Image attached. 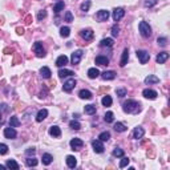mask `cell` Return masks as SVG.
I'll return each mask as SVG.
<instances>
[{
  "mask_svg": "<svg viewBox=\"0 0 170 170\" xmlns=\"http://www.w3.org/2000/svg\"><path fill=\"white\" fill-rule=\"evenodd\" d=\"M169 59V53L167 52H161V53L157 55V59H155V61H157L158 64H164L165 61Z\"/></svg>",
  "mask_w": 170,
  "mask_h": 170,
  "instance_id": "obj_16",
  "label": "cell"
},
{
  "mask_svg": "<svg viewBox=\"0 0 170 170\" xmlns=\"http://www.w3.org/2000/svg\"><path fill=\"white\" fill-rule=\"evenodd\" d=\"M98 76H100V70H98L97 68H91V69H88L89 79H97Z\"/></svg>",
  "mask_w": 170,
  "mask_h": 170,
  "instance_id": "obj_22",
  "label": "cell"
},
{
  "mask_svg": "<svg viewBox=\"0 0 170 170\" xmlns=\"http://www.w3.org/2000/svg\"><path fill=\"white\" fill-rule=\"evenodd\" d=\"M6 166L8 167V169H12V170H19V164H17L15 160H8Z\"/></svg>",
  "mask_w": 170,
  "mask_h": 170,
  "instance_id": "obj_27",
  "label": "cell"
},
{
  "mask_svg": "<svg viewBox=\"0 0 170 170\" xmlns=\"http://www.w3.org/2000/svg\"><path fill=\"white\" fill-rule=\"evenodd\" d=\"M102 79L104 80H114L116 79V73L113 72V70H105V72H102Z\"/></svg>",
  "mask_w": 170,
  "mask_h": 170,
  "instance_id": "obj_20",
  "label": "cell"
},
{
  "mask_svg": "<svg viewBox=\"0 0 170 170\" xmlns=\"http://www.w3.org/2000/svg\"><path fill=\"white\" fill-rule=\"evenodd\" d=\"M96 64L97 65H108L109 64V59L105 56H97L96 57Z\"/></svg>",
  "mask_w": 170,
  "mask_h": 170,
  "instance_id": "obj_21",
  "label": "cell"
},
{
  "mask_svg": "<svg viewBox=\"0 0 170 170\" xmlns=\"http://www.w3.org/2000/svg\"><path fill=\"white\" fill-rule=\"evenodd\" d=\"M33 50H35V53L37 57H44L45 56L44 47H43V44H41L40 41H36L35 44H33Z\"/></svg>",
  "mask_w": 170,
  "mask_h": 170,
  "instance_id": "obj_3",
  "label": "cell"
},
{
  "mask_svg": "<svg viewBox=\"0 0 170 170\" xmlns=\"http://www.w3.org/2000/svg\"><path fill=\"white\" fill-rule=\"evenodd\" d=\"M145 82L146 84H158V82H160V79H158L157 76H153V75H149L148 77H146L145 79Z\"/></svg>",
  "mask_w": 170,
  "mask_h": 170,
  "instance_id": "obj_26",
  "label": "cell"
},
{
  "mask_svg": "<svg viewBox=\"0 0 170 170\" xmlns=\"http://www.w3.org/2000/svg\"><path fill=\"white\" fill-rule=\"evenodd\" d=\"M66 165H68L70 169H75L76 165H77V161H76V158L73 157V155H68V157H66Z\"/></svg>",
  "mask_w": 170,
  "mask_h": 170,
  "instance_id": "obj_24",
  "label": "cell"
},
{
  "mask_svg": "<svg viewBox=\"0 0 170 170\" xmlns=\"http://www.w3.org/2000/svg\"><path fill=\"white\" fill-rule=\"evenodd\" d=\"M66 64H68V57L65 56V55H61V56L57 57V60H56V65L57 66H65Z\"/></svg>",
  "mask_w": 170,
  "mask_h": 170,
  "instance_id": "obj_17",
  "label": "cell"
},
{
  "mask_svg": "<svg viewBox=\"0 0 170 170\" xmlns=\"http://www.w3.org/2000/svg\"><path fill=\"white\" fill-rule=\"evenodd\" d=\"M142 96L145 98H149V100H155L158 93L155 91H153V89H145V91L142 92Z\"/></svg>",
  "mask_w": 170,
  "mask_h": 170,
  "instance_id": "obj_9",
  "label": "cell"
},
{
  "mask_svg": "<svg viewBox=\"0 0 170 170\" xmlns=\"http://www.w3.org/2000/svg\"><path fill=\"white\" fill-rule=\"evenodd\" d=\"M138 29H140V32H141V35L144 36V37H150L151 36V28H150V25H149V23L140 21Z\"/></svg>",
  "mask_w": 170,
  "mask_h": 170,
  "instance_id": "obj_2",
  "label": "cell"
},
{
  "mask_svg": "<svg viewBox=\"0 0 170 170\" xmlns=\"http://www.w3.org/2000/svg\"><path fill=\"white\" fill-rule=\"evenodd\" d=\"M52 161H53V157H52L50 154H48V153L43 154V164L44 165H49Z\"/></svg>",
  "mask_w": 170,
  "mask_h": 170,
  "instance_id": "obj_32",
  "label": "cell"
},
{
  "mask_svg": "<svg viewBox=\"0 0 170 170\" xmlns=\"http://www.w3.org/2000/svg\"><path fill=\"white\" fill-rule=\"evenodd\" d=\"M122 109L125 113H130V114H137L141 110V104L137 102L134 100H128L122 104Z\"/></svg>",
  "mask_w": 170,
  "mask_h": 170,
  "instance_id": "obj_1",
  "label": "cell"
},
{
  "mask_svg": "<svg viewBox=\"0 0 170 170\" xmlns=\"http://www.w3.org/2000/svg\"><path fill=\"white\" fill-rule=\"evenodd\" d=\"M72 75H75V73L69 69H60L59 70V77H60V79H64V77H68V76H72Z\"/></svg>",
  "mask_w": 170,
  "mask_h": 170,
  "instance_id": "obj_29",
  "label": "cell"
},
{
  "mask_svg": "<svg viewBox=\"0 0 170 170\" xmlns=\"http://www.w3.org/2000/svg\"><path fill=\"white\" fill-rule=\"evenodd\" d=\"M104 120L106 121L108 124L113 122V120H114V114L112 113V112H106V113H105V116H104Z\"/></svg>",
  "mask_w": 170,
  "mask_h": 170,
  "instance_id": "obj_37",
  "label": "cell"
},
{
  "mask_svg": "<svg viewBox=\"0 0 170 170\" xmlns=\"http://www.w3.org/2000/svg\"><path fill=\"white\" fill-rule=\"evenodd\" d=\"M109 11H106V10H101V11H98L97 13H96V19L98 20V21H106L108 19H109Z\"/></svg>",
  "mask_w": 170,
  "mask_h": 170,
  "instance_id": "obj_5",
  "label": "cell"
},
{
  "mask_svg": "<svg viewBox=\"0 0 170 170\" xmlns=\"http://www.w3.org/2000/svg\"><path fill=\"white\" fill-rule=\"evenodd\" d=\"M49 134L52 135V137H60V135H61V130H60V128H59V126H56V125L50 126Z\"/></svg>",
  "mask_w": 170,
  "mask_h": 170,
  "instance_id": "obj_19",
  "label": "cell"
},
{
  "mask_svg": "<svg viewBox=\"0 0 170 170\" xmlns=\"http://www.w3.org/2000/svg\"><path fill=\"white\" fill-rule=\"evenodd\" d=\"M101 102H102V105H104V106H110L113 101H112V97H110V96H104V97H102V100H101Z\"/></svg>",
  "mask_w": 170,
  "mask_h": 170,
  "instance_id": "obj_33",
  "label": "cell"
},
{
  "mask_svg": "<svg viewBox=\"0 0 170 170\" xmlns=\"http://www.w3.org/2000/svg\"><path fill=\"white\" fill-rule=\"evenodd\" d=\"M116 93H117V96H118V97H125L128 92H126V89L120 88V89H117V91H116Z\"/></svg>",
  "mask_w": 170,
  "mask_h": 170,
  "instance_id": "obj_45",
  "label": "cell"
},
{
  "mask_svg": "<svg viewBox=\"0 0 170 170\" xmlns=\"http://www.w3.org/2000/svg\"><path fill=\"white\" fill-rule=\"evenodd\" d=\"M69 126L72 128L73 130H79L80 128H81V125H80V122H79V121H75V120H73V121H70V122H69Z\"/></svg>",
  "mask_w": 170,
  "mask_h": 170,
  "instance_id": "obj_40",
  "label": "cell"
},
{
  "mask_svg": "<svg viewBox=\"0 0 170 170\" xmlns=\"http://www.w3.org/2000/svg\"><path fill=\"white\" fill-rule=\"evenodd\" d=\"M113 20L114 21H118V20H121L125 16V10L124 8H114L113 11Z\"/></svg>",
  "mask_w": 170,
  "mask_h": 170,
  "instance_id": "obj_7",
  "label": "cell"
},
{
  "mask_svg": "<svg viewBox=\"0 0 170 170\" xmlns=\"http://www.w3.org/2000/svg\"><path fill=\"white\" fill-rule=\"evenodd\" d=\"M114 130H116V132L122 133V132H125V130H126V126L124 125L122 122H116V124H114Z\"/></svg>",
  "mask_w": 170,
  "mask_h": 170,
  "instance_id": "obj_31",
  "label": "cell"
},
{
  "mask_svg": "<svg viewBox=\"0 0 170 170\" xmlns=\"http://www.w3.org/2000/svg\"><path fill=\"white\" fill-rule=\"evenodd\" d=\"M65 21H68V23L73 21V16H72V12H70V11H66L65 12Z\"/></svg>",
  "mask_w": 170,
  "mask_h": 170,
  "instance_id": "obj_46",
  "label": "cell"
},
{
  "mask_svg": "<svg viewBox=\"0 0 170 170\" xmlns=\"http://www.w3.org/2000/svg\"><path fill=\"white\" fill-rule=\"evenodd\" d=\"M8 151V146L6 144H0V154H7Z\"/></svg>",
  "mask_w": 170,
  "mask_h": 170,
  "instance_id": "obj_48",
  "label": "cell"
},
{
  "mask_svg": "<svg viewBox=\"0 0 170 170\" xmlns=\"http://www.w3.org/2000/svg\"><path fill=\"white\" fill-rule=\"evenodd\" d=\"M40 75H41L43 79H49L52 73H50V69L48 68V66H43V68L40 69Z\"/></svg>",
  "mask_w": 170,
  "mask_h": 170,
  "instance_id": "obj_23",
  "label": "cell"
},
{
  "mask_svg": "<svg viewBox=\"0 0 170 170\" xmlns=\"http://www.w3.org/2000/svg\"><path fill=\"white\" fill-rule=\"evenodd\" d=\"M113 39H110V37H106V39H102V40H101V43H100V47H112V45H113Z\"/></svg>",
  "mask_w": 170,
  "mask_h": 170,
  "instance_id": "obj_28",
  "label": "cell"
},
{
  "mask_svg": "<svg viewBox=\"0 0 170 170\" xmlns=\"http://www.w3.org/2000/svg\"><path fill=\"white\" fill-rule=\"evenodd\" d=\"M129 162H130V160L128 157H124L122 155V160L120 161V167H126L128 165H129Z\"/></svg>",
  "mask_w": 170,
  "mask_h": 170,
  "instance_id": "obj_41",
  "label": "cell"
},
{
  "mask_svg": "<svg viewBox=\"0 0 170 170\" xmlns=\"http://www.w3.org/2000/svg\"><path fill=\"white\" fill-rule=\"evenodd\" d=\"M158 44L161 45V47H166V44H167V39L166 37H158Z\"/></svg>",
  "mask_w": 170,
  "mask_h": 170,
  "instance_id": "obj_47",
  "label": "cell"
},
{
  "mask_svg": "<svg viewBox=\"0 0 170 170\" xmlns=\"http://www.w3.org/2000/svg\"><path fill=\"white\" fill-rule=\"evenodd\" d=\"M98 138H100V141H108V140L110 138V133L109 132H102L100 133V135H98Z\"/></svg>",
  "mask_w": 170,
  "mask_h": 170,
  "instance_id": "obj_39",
  "label": "cell"
},
{
  "mask_svg": "<svg viewBox=\"0 0 170 170\" xmlns=\"http://www.w3.org/2000/svg\"><path fill=\"white\" fill-rule=\"evenodd\" d=\"M3 122V117H1V113H0V124Z\"/></svg>",
  "mask_w": 170,
  "mask_h": 170,
  "instance_id": "obj_54",
  "label": "cell"
},
{
  "mask_svg": "<svg viewBox=\"0 0 170 170\" xmlns=\"http://www.w3.org/2000/svg\"><path fill=\"white\" fill-rule=\"evenodd\" d=\"M70 148L73 149V150H80V149L82 148V145H84V142L81 141L80 138H73V140H70Z\"/></svg>",
  "mask_w": 170,
  "mask_h": 170,
  "instance_id": "obj_11",
  "label": "cell"
},
{
  "mask_svg": "<svg viewBox=\"0 0 170 170\" xmlns=\"http://www.w3.org/2000/svg\"><path fill=\"white\" fill-rule=\"evenodd\" d=\"M79 96H80V98H82V100H91V98H92V93L89 91H86V89L80 91Z\"/></svg>",
  "mask_w": 170,
  "mask_h": 170,
  "instance_id": "obj_25",
  "label": "cell"
},
{
  "mask_svg": "<svg viewBox=\"0 0 170 170\" xmlns=\"http://www.w3.org/2000/svg\"><path fill=\"white\" fill-rule=\"evenodd\" d=\"M80 8H81V11H84V12L89 11V8H91V1H89V0H86L85 3L81 4V7H80Z\"/></svg>",
  "mask_w": 170,
  "mask_h": 170,
  "instance_id": "obj_42",
  "label": "cell"
},
{
  "mask_svg": "<svg viewBox=\"0 0 170 170\" xmlns=\"http://www.w3.org/2000/svg\"><path fill=\"white\" fill-rule=\"evenodd\" d=\"M4 135H6V138H8V140H13V138H16L17 133H16V130L11 126V128H6V129H4Z\"/></svg>",
  "mask_w": 170,
  "mask_h": 170,
  "instance_id": "obj_12",
  "label": "cell"
},
{
  "mask_svg": "<svg viewBox=\"0 0 170 170\" xmlns=\"http://www.w3.org/2000/svg\"><path fill=\"white\" fill-rule=\"evenodd\" d=\"M118 33H120V28H118L117 25H114L113 28H112V35H113V36H118Z\"/></svg>",
  "mask_w": 170,
  "mask_h": 170,
  "instance_id": "obj_49",
  "label": "cell"
},
{
  "mask_svg": "<svg viewBox=\"0 0 170 170\" xmlns=\"http://www.w3.org/2000/svg\"><path fill=\"white\" fill-rule=\"evenodd\" d=\"M37 162L39 161L36 160V158H31V157H28L27 158V160H25V164H27V166H36V165H37Z\"/></svg>",
  "mask_w": 170,
  "mask_h": 170,
  "instance_id": "obj_36",
  "label": "cell"
},
{
  "mask_svg": "<svg viewBox=\"0 0 170 170\" xmlns=\"http://www.w3.org/2000/svg\"><path fill=\"white\" fill-rule=\"evenodd\" d=\"M113 155H114V157H122V155H124V150L121 148H116L113 150Z\"/></svg>",
  "mask_w": 170,
  "mask_h": 170,
  "instance_id": "obj_43",
  "label": "cell"
},
{
  "mask_svg": "<svg viewBox=\"0 0 170 170\" xmlns=\"http://www.w3.org/2000/svg\"><path fill=\"white\" fill-rule=\"evenodd\" d=\"M47 116H48V110L47 109L39 110L37 116H36V121H37V122H41V121H44L45 118H47Z\"/></svg>",
  "mask_w": 170,
  "mask_h": 170,
  "instance_id": "obj_18",
  "label": "cell"
},
{
  "mask_svg": "<svg viewBox=\"0 0 170 170\" xmlns=\"http://www.w3.org/2000/svg\"><path fill=\"white\" fill-rule=\"evenodd\" d=\"M10 125L12 126V128H17V126L20 125V121H19V118H17V117H11L10 118Z\"/></svg>",
  "mask_w": 170,
  "mask_h": 170,
  "instance_id": "obj_38",
  "label": "cell"
},
{
  "mask_svg": "<svg viewBox=\"0 0 170 170\" xmlns=\"http://www.w3.org/2000/svg\"><path fill=\"white\" fill-rule=\"evenodd\" d=\"M80 35H81V37L84 39L85 41H91L92 39H93V31H92V29H82V31L80 32Z\"/></svg>",
  "mask_w": 170,
  "mask_h": 170,
  "instance_id": "obj_13",
  "label": "cell"
},
{
  "mask_svg": "<svg viewBox=\"0 0 170 170\" xmlns=\"http://www.w3.org/2000/svg\"><path fill=\"white\" fill-rule=\"evenodd\" d=\"M92 146H93V150L96 153H102L104 151V145H102V141H100V140H93Z\"/></svg>",
  "mask_w": 170,
  "mask_h": 170,
  "instance_id": "obj_8",
  "label": "cell"
},
{
  "mask_svg": "<svg viewBox=\"0 0 170 170\" xmlns=\"http://www.w3.org/2000/svg\"><path fill=\"white\" fill-rule=\"evenodd\" d=\"M76 86V80L75 79H69V80H66L65 82H64L63 85V89L65 92H72V89Z\"/></svg>",
  "mask_w": 170,
  "mask_h": 170,
  "instance_id": "obj_10",
  "label": "cell"
},
{
  "mask_svg": "<svg viewBox=\"0 0 170 170\" xmlns=\"http://www.w3.org/2000/svg\"><path fill=\"white\" fill-rule=\"evenodd\" d=\"M27 155H33L36 153V149H33V148H29V149H27Z\"/></svg>",
  "mask_w": 170,
  "mask_h": 170,
  "instance_id": "obj_50",
  "label": "cell"
},
{
  "mask_svg": "<svg viewBox=\"0 0 170 170\" xmlns=\"http://www.w3.org/2000/svg\"><path fill=\"white\" fill-rule=\"evenodd\" d=\"M137 57L140 59L141 64H146L150 59V55H149L148 50H137Z\"/></svg>",
  "mask_w": 170,
  "mask_h": 170,
  "instance_id": "obj_4",
  "label": "cell"
},
{
  "mask_svg": "<svg viewBox=\"0 0 170 170\" xmlns=\"http://www.w3.org/2000/svg\"><path fill=\"white\" fill-rule=\"evenodd\" d=\"M96 106L95 105H92V104H89V105H85V113L86 114H96Z\"/></svg>",
  "mask_w": 170,
  "mask_h": 170,
  "instance_id": "obj_30",
  "label": "cell"
},
{
  "mask_svg": "<svg viewBox=\"0 0 170 170\" xmlns=\"http://www.w3.org/2000/svg\"><path fill=\"white\" fill-rule=\"evenodd\" d=\"M17 33H19V35H23V33H24V31H23V28H19V29H17Z\"/></svg>",
  "mask_w": 170,
  "mask_h": 170,
  "instance_id": "obj_52",
  "label": "cell"
},
{
  "mask_svg": "<svg viewBox=\"0 0 170 170\" xmlns=\"http://www.w3.org/2000/svg\"><path fill=\"white\" fill-rule=\"evenodd\" d=\"M144 134H145V130H144L142 126H137V128H134V130H133V137H134L135 140L142 138Z\"/></svg>",
  "mask_w": 170,
  "mask_h": 170,
  "instance_id": "obj_14",
  "label": "cell"
},
{
  "mask_svg": "<svg viewBox=\"0 0 170 170\" xmlns=\"http://www.w3.org/2000/svg\"><path fill=\"white\" fill-rule=\"evenodd\" d=\"M128 60H129V49L125 48L122 52V57H121V61H120V65L121 66H125L128 64Z\"/></svg>",
  "mask_w": 170,
  "mask_h": 170,
  "instance_id": "obj_15",
  "label": "cell"
},
{
  "mask_svg": "<svg viewBox=\"0 0 170 170\" xmlns=\"http://www.w3.org/2000/svg\"><path fill=\"white\" fill-rule=\"evenodd\" d=\"M64 7H65V4H64V1H59V3H56L55 4V7H53V11L56 13H59L60 11H63L64 10Z\"/></svg>",
  "mask_w": 170,
  "mask_h": 170,
  "instance_id": "obj_34",
  "label": "cell"
},
{
  "mask_svg": "<svg viewBox=\"0 0 170 170\" xmlns=\"http://www.w3.org/2000/svg\"><path fill=\"white\" fill-rule=\"evenodd\" d=\"M45 16H47V12H45V11H41V12L37 15V19H39V20H41L43 17H45Z\"/></svg>",
  "mask_w": 170,
  "mask_h": 170,
  "instance_id": "obj_51",
  "label": "cell"
},
{
  "mask_svg": "<svg viewBox=\"0 0 170 170\" xmlns=\"http://www.w3.org/2000/svg\"><path fill=\"white\" fill-rule=\"evenodd\" d=\"M69 33H70V28H69V27H63V28L60 29L61 37H68V36H69Z\"/></svg>",
  "mask_w": 170,
  "mask_h": 170,
  "instance_id": "obj_35",
  "label": "cell"
},
{
  "mask_svg": "<svg viewBox=\"0 0 170 170\" xmlns=\"http://www.w3.org/2000/svg\"><path fill=\"white\" fill-rule=\"evenodd\" d=\"M82 55H84V52H82L81 49H79V50H76V52H73V53H72V57H70V61H72L73 65H76V64H79V63H80V60H81Z\"/></svg>",
  "mask_w": 170,
  "mask_h": 170,
  "instance_id": "obj_6",
  "label": "cell"
},
{
  "mask_svg": "<svg viewBox=\"0 0 170 170\" xmlns=\"http://www.w3.org/2000/svg\"><path fill=\"white\" fill-rule=\"evenodd\" d=\"M6 167H7V166H3V165H0V170H4Z\"/></svg>",
  "mask_w": 170,
  "mask_h": 170,
  "instance_id": "obj_53",
  "label": "cell"
},
{
  "mask_svg": "<svg viewBox=\"0 0 170 170\" xmlns=\"http://www.w3.org/2000/svg\"><path fill=\"white\" fill-rule=\"evenodd\" d=\"M157 3H158V0H146V1H145V7H146V8H151V7H154Z\"/></svg>",
  "mask_w": 170,
  "mask_h": 170,
  "instance_id": "obj_44",
  "label": "cell"
}]
</instances>
